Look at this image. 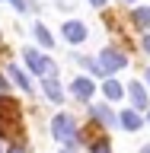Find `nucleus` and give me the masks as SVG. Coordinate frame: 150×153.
<instances>
[{
	"instance_id": "aec40b11",
	"label": "nucleus",
	"mask_w": 150,
	"mask_h": 153,
	"mask_svg": "<svg viewBox=\"0 0 150 153\" xmlns=\"http://www.w3.org/2000/svg\"><path fill=\"white\" fill-rule=\"evenodd\" d=\"M144 153H150V147H144Z\"/></svg>"
},
{
	"instance_id": "f257e3e1",
	"label": "nucleus",
	"mask_w": 150,
	"mask_h": 153,
	"mask_svg": "<svg viewBox=\"0 0 150 153\" xmlns=\"http://www.w3.org/2000/svg\"><path fill=\"white\" fill-rule=\"evenodd\" d=\"M16 128H19V108H16L13 99H3V102H0V134L10 137Z\"/></svg>"
},
{
	"instance_id": "9b49d317",
	"label": "nucleus",
	"mask_w": 150,
	"mask_h": 153,
	"mask_svg": "<svg viewBox=\"0 0 150 153\" xmlns=\"http://www.w3.org/2000/svg\"><path fill=\"white\" fill-rule=\"evenodd\" d=\"M134 22H141V26L147 29V22H150V10H137V13H134Z\"/></svg>"
},
{
	"instance_id": "20e7f679",
	"label": "nucleus",
	"mask_w": 150,
	"mask_h": 153,
	"mask_svg": "<svg viewBox=\"0 0 150 153\" xmlns=\"http://www.w3.org/2000/svg\"><path fill=\"white\" fill-rule=\"evenodd\" d=\"M64 35L70 38V42H83V35H86V29L80 26V22H67V26H64Z\"/></svg>"
},
{
	"instance_id": "dca6fc26",
	"label": "nucleus",
	"mask_w": 150,
	"mask_h": 153,
	"mask_svg": "<svg viewBox=\"0 0 150 153\" xmlns=\"http://www.w3.org/2000/svg\"><path fill=\"white\" fill-rule=\"evenodd\" d=\"M10 3H16V7H19V10H22V7H26V3H22V0H10Z\"/></svg>"
},
{
	"instance_id": "f03ea898",
	"label": "nucleus",
	"mask_w": 150,
	"mask_h": 153,
	"mask_svg": "<svg viewBox=\"0 0 150 153\" xmlns=\"http://www.w3.org/2000/svg\"><path fill=\"white\" fill-rule=\"evenodd\" d=\"M51 131H54L57 140H64V143H70V140L77 137V131H74V118H70V115H57L54 121H51Z\"/></svg>"
},
{
	"instance_id": "a211bd4d",
	"label": "nucleus",
	"mask_w": 150,
	"mask_h": 153,
	"mask_svg": "<svg viewBox=\"0 0 150 153\" xmlns=\"http://www.w3.org/2000/svg\"><path fill=\"white\" fill-rule=\"evenodd\" d=\"M10 153H26V150H19V147H16V150H10Z\"/></svg>"
},
{
	"instance_id": "4468645a",
	"label": "nucleus",
	"mask_w": 150,
	"mask_h": 153,
	"mask_svg": "<svg viewBox=\"0 0 150 153\" xmlns=\"http://www.w3.org/2000/svg\"><path fill=\"white\" fill-rule=\"evenodd\" d=\"M96 118H102L105 124H112V112L109 108H96Z\"/></svg>"
},
{
	"instance_id": "2eb2a0df",
	"label": "nucleus",
	"mask_w": 150,
	"mask_h": 153,
	"mask_svg": "<svg viewBox=\"0 0 150 153\" xmlns=\"http://www.w3.org/2000/svg\"><path fill=\"white\" fill-rule=\"evenodd\" d=\"M93 153H109V143H105V140H96L93 143Z\"/></svg>"
},
{
	"instance_id": "1a4fd4ad",
	"label": "nucleus",
	"mask_w": 150,
	"mask_h": 153,
	"mask_svg": "<svg viewBox=\"0 0 150 153\" xmlns=\"http://www.w3.org/2000/svg\"><path fill=\"white\" fill-rule=\"evenodd\" d=\"M10 76H13V80H16V83L22 86V89H29V80L22 76V70H16V67H10Z\"/></svg>"
},
{
	"instance_id": "0eeeda50",
	"label": "nucleus",
	"mask_w": 150,
	"mask_h": 153,
	"mask_svg": "<svg viewBox=\"0 0 150 153\" xmlns=\"http://www.w3.org/2000/svg\"><path fill=\"white\" fill-rule=\"evenodd\" d=\"M122 124L128 128V131H137V124H141V118H137L134 112H125V115H122Z\"/></svg>"
},
{
	"instance_id": "7ed1b4c3",
	"label": "nucleus",
	"mask_w": 150,
	"mask_h": 153,
	"mask_svg": "<svg viewBox=\"0 0 150 153\" xmlns=\"http://www.w3.org/2000/svg\"><path fill=\"white\" fill-rule=\"evenodd\" d=\"M26 61H29V67H32L35 74H45V80H51V74H54V64H51V61H45V57L35 54V51H26Z\"/></svg>"
},
{
	"instance_id": "39448f33",
	"label": "nucleus",
	"mask_w": 150,
	"mask_h": 153,
	"mask_svg": "<svg viewBox=\"0 0 150 153\" xmlns=\"http://www.w3.org/2000/svg\"><path fill=\"white\" fill-rule=\"evenodd\" d=\"M90 93H93V83H90V80H77L74 83V96L77 99H90Z\"/></svg>"
},
{
	"instance_id": "9d476101",
	"label": "nucleus",
	"mask_w": 150,
	"mask_h": 153,
	"mask_svg": "<svg viewBox=\"0 0 150 153\" xmlns=\"http://www.w3.org/2000/svg\"><path fill=\"white\" fill-rule=\"evenodd\" d=\"M131 96H134V105H147V96L141 86H131Z\"/></svg>"
},
{
	"instance_id": "f8f14e48",
	"label": "nucleus",
	"mask_w": 150,
	"mask_h": 153,
	"mask_svg": "<svg viewBox=\"0 0 150 153\" xmlns=\"http://www.w3.org/2000/svg\"><path fill=\"white\" fill-rule=\"evenodd\" d=\"M35 38L42 42V45H51V35H48V32H45L42 26H35Z\"/></svg>"
},
{
	"instance_id": "412c9836",
	"label": "nucleus",
	"mask_w": 150,
	"mask_h": 153,
	"mask_svg": "<svg viewBox=\"0 0 150 153\" xmlns=\"http://www.w3.org/2000/svg\"><path fill=\"white\" fill-rule=\"evenodd\" d=\"M147 76H150V74H147Z\"/></svg>"
},
{
	"instance_id": "ddd939ff",
	"label": "nucleus",
	"mask_w": 150,
	"mask_h": 153,
	"mask_svg": "<svg viewBox=\"0 0 150 153\" xmlns=\"http://www.w3.org/2000/svg\"><path fill=\"white\" fill-rule=\"evenodd\" d=\"M105 93L112 96V99H118V96H122V86L118 83H105Z\"/></svg>"
},
{
	"instance_id": "6ab92c4d",
	"label": "nucleus",
	"mask_w": 150,
	"mask_h": 153,
	"mask_svg": "<svg viewBox=\"0 0 150 153\" xmlns=\"http://www.w3.org/2000/svg\"><path fill=\"white\" fill-rule=\"evenodd\" d=\"M93 3H105V0H93Z\"/></svg>"
},
{
	"instance_id": "6e6552de",
	"label": "nucleus",
	"mask_w": 150,
	"mask_h": 153,
	"mask_svg": "<svg viewBox=\"0 0 150 153\" xmlns=\"http://www.w3.org/2000/svg\"><path fill=\"white\" fill-rule=\"evenodd\" d=\"M45 93H48V96H51V99L57 102V99H61V86H57L54 80H45Z\"/></svg>"
},
{
	"instance_id": "f3484780",
	"label": "nucleus",
	"mask_w": 150,
	"mask_h": 153,
	"mask_svg": "<svg viewBox=\"0 0 150 153\" xmlns=\"http://www.w3.org/2000/svg\"><path fill=\"white\" fill-rule=\"evenodd\" d=\"M0 93H7V83H3V80H0Z\"/></svg>"
},
{
	"instance_id": "423d86ee",
	"label": "nucleus",
	"mask_w": 150,
	"mask_h": 153,
	"mask_svg": "<svg viewBox=\"0 0 150 153\" xmlns=\"http://www.w3.org/2000/svg\"><path fill=\"white\" fill-rule=\"evenodd\" d=\"M122 64H125L122 54H112V51H105V54H102V67H122Z\"/></svg>"
}]
</instances>
